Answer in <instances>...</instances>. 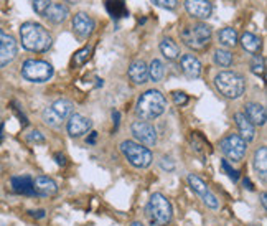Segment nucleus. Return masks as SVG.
I'll list each match as a JSON object with an SVG mask.
<instances>
[{"label": "nucleus", "mask_w": 267, "mask_h": 226, "mask_svg": "<svg viewBox=\"0 0 267 226\" xmlns=\"http://www.w3.org/2000/svg\"><path fill=\"white\" fill-rule=\"evenodd\" d=\"M221 167H223V170H225L228 173V177H230L233 182H238L239 180V172L236 169H233V167L230 165V162L225 159V160H221Z\"/></svg>", "instance_id": "obj_33"}, {"label": "nucleus", "mask_w": 267, "mask_h": 226, "mask_svg": "<svg viewBox=\"0 0 267 226\" xmlns=\"http://www.w3.org/2000/svg\"><path fill=\"white\" fill-rule=\"evenodd\" d=\"M239 42H241V47L244 48V51L252 53V55L259 53L260 48H262V42H260V38L256 36L254 33H249V31H246V33L241 35Z\"/></svg>", "instance_id": "obj_22"}, {"label": "nucleus", "mask_w": 267, "mask_h": 226, "mask_svg": "<svg viewBox=\"0 0 267 226\" xmlns=\"http://www.w3.org/2000/svg\"><path fill=\"white\" fill-rule=\"evenodd\" d=\"M180 64H182L183 74H185L187 78L196 80L201 76V63L195 55H183L180 60Z\"/></svg>", "instance_id": "obj_15"}, {"label": "nucleus", "mask_w": 267, "mask_h": 226, "mask_svg": "<svg viewBox=\"0 0 267 226\" xmlns=\"http://www.w3.org/2000/svg\"><path fill=\"white\" fill-rule=\"evenodd\" d=\"M182 42L187 45L188 48L192 50H203L208 47V43L211 42L213 36V30L209 25L206 23H195V25H188L182 30Z\"/></svg>", "instance_id": "obj_4"}, {"label": "nucleus", "mask_w": 267, "mask_h": 226, "mask_svg": "<svg viewBox=\"0 0 267 226\" xmlns=\"http://www.w3.org/2000/svg\"><path fill=\"white\" fill-rule=\"evenodd\" d=\"M27 140L31 144H43L45 142V135L40 131H31L27 134Z\"/></svg>", "instance_id": "obj_36"}, {"label": "nucleus", "mask_w": 267, "mask_h": 226, "mask_svg": "<svg viewBox=\"0 0 267 226\" xmlns=\"http://www.w3.org/2000/svg\"><path fill=\"white\" fill-rule=\"evenodd\" d=\"M234 121H236V126L239 129V134L246 142H251L254 137H256V129L251 124L247 118L244 116V112H236L234 114Z\"/></svg>", "instance_id": "obj_21"}, {"label": "nucleus", "mask_w": 267, "mask_h": 226, "mask_svg": "<svg viewBox=\"0 0 267 226\" xmlns=\"http://www.w3.org/2000/svg\"><path fill=\"white\" fill-rule=\"evenodd\" d=\"M265 193H260V203H262V206H264V208H265V206H267V202H265Z\"/></svg>", "instance_id": "obj_44"}, {"label": "nucleus", "mask_w": 267, "mask_h": 226, "mask_svg": "<svg viewBox=\"0 0 267 226\" xmlns=\"http://www.w3.org/2000/svg\"><path fill=\"white\" fill-rule=\"evenodd\" d=\"M243 185H244V189H247L249 192L254 190V186H252V183H251V180H249V178H244V180H243Z\"/></svg>", "instance_id": "obj_42"}, {"label": "nucleus", "mask_w": 267, "mask_h": 226, "mask_svg": "<svg viewBox=\"0 0 267 226\" xmlns=\"http://www.w3.org/2000/svg\"><path fill=\"white\" fill-rule=\"evenodd\" d=\"M73 102L68 99H58L55 101L52 106H48L43 111V122L50 127H60L63 121L69 119V116L73 114Z\"/></svg>", "instance_id": "obj_7"}, {"label": "nucleus", "mask_w": 267, "mask_h": 226, "mask_svg": "<svg viewBox=\"0 0 267 226\" xmlns=\"http://www.w3.org/2000/svg\"><path fill=\"white\" fill-rule=\"evenodd\" d=\"M12 183V190L18 195H35L33 192V180L28 175H20V177H14L10 180Z\"/></svg>", "instance_id": "obj_20"}, {"label": "nucleus", "mask_w": 267, "mask_h": 226, "mask_svg": "<svg viewBox=\"0 0 267 226\" xmlns=\"http://www.w3.org/2000/svg\"><path fill=\"white\" fill-rule=\"evenodd\" d=\"M163 74H165L163 63L160 60H154V61H152L150 66H149V78L154 81V83H158V81L163 78Z\"/></svg>", "instance_id": "obj_28"}, {"label": "nucleus", "mask_w": 267, "mask_h": 226, "mask_svg": "<svg viewBox=\"0 0 267 226\" xmlns=\"http://www.w3.org/2000/svg\"><path fill=\"white\" fill-rule=\"evenodd\" d=\"M120 152H122V156L129 160V164L136 167V169H147V167H150L152 160H154L150 148L137 144V142H134V140L120 142Z\"/></svg>", "instance_id": "obj_5"}, {"label": "nucleus", "mask_w": 267, "mask_h": 226, "mask_svg": "<svg viewBox=\"0 0 267 226\" xmlns=\"http://www.w3.org/2000/svg\"><path fill=\"white\" fill-rule=\"evenodd\" d=\"M145 211H147V216L152 223L162 224V226L168 224L171 221V215H173L170 202L167 200V197L162 195V193H154V195L150 197Z\"/></svg>", "instance_id": "obj_6"}, {"label": "nucleus", "mask_w": 267, "mask_h": 226, "mask_svg": "<svg viewBox=\"0 0 267 226\" xmlns=\"http://www.w3.org/2000/svg\"><path fill=\"white\" fill-rule=\"evenodd\" d=\"M91 53H93V48L91 47H82L81 50H78L74 53V64L76 66H82L89 58H91Z\"/></svg>", "instance_id": "obj_31"}, {"label": "nucleus", "mask_w": 267, "mask_h": 226, "mask_svg": "<svg viewBox=\"0 0 267 226\" xmlns=\"http://www.w3.org/2000/svg\"><path fill=\"white\" fill-rule=\"evenodd\" d=\"M244 116L252 126H264L267 119L265 107L262 104H257V102H247Z\"/></svg>", "instance_id": "obj_17"}, {"label": "nucleus", "mask_w": 267, "mask_h": 226, "mask_svg": "<svg viewBox=\"0 0 267 226\" xmlns=\"http://www.w3.org/2000/svg\"><path fill=\"white\" fill-rule=\"evenodd\" d=\"M112 119H114V131H117V127H119V119H120V114L119 111H112Z\"/></svg>", "instance_id": "obj_41"}, {"label": "nucleus", "mask_w": 267, "mask_h": 226, "mask_svg": "<svg viewBox=\"0 0 267 226\" xmlns=\"http://www.w3.org/2000/svg\"><path fill=\"white\" fill-rule=\"evenodd\" d=\"M171 98H173V102L176 106H185L188 102V96L183 91H175L173 94H171Z\"/></svg>", "instance_id": "obj_37"}, {"label": "nucleus", "mask_w": 267, "mask_h": 226, "mask_svg": "<svg viewBox=\"0 0 267 226\" xmlns=\"http://www.w3.org/2000/svg\"><path fill=\"white\" fill-rule=\"evenodd\" d=\"M160 167L167 172H173L175 170V162L170 157H162L160 159Z\"/></svg>", "instance_id": "obj_38"}, {"label": "nucleus", "mask_w": 267, "mask_h": 226, "mask_svg": "<svg viewBox=\"0 0 267 226\" xmlns=\"http://www.w3.org/2000/svg\"><path fill=\"white\" fill-rule=\"evenodd\" d=\"M0 226H2V224H0Z\"/></svg>", "instance_id": "obj_47"}, {"label": "nucleus", "mask_w": 267, "mask_h": 226, "mask_svg": "<svg viewBox=\"0 0 267 226\" xmlns=\"http://www.w3.org/2000/svg\"><path fill=\"white\" fill-rule=\"evenodd\" d=\"M93 127V122L91 119L84 118L81 114H71L69 116V121H68V132L71 137H81V135L87 134L91 131Z\"/></svg>", "instance_id": "obj_13"}, {"label": "nucleus", "mask_w": 267, "mask_h": 226, "mask_svg": "<svg viewBox=\"0 0 267 226\" xmlns=\"http://www.w3.org/2000/svg\"><path fill=\"white\" fill-rule=\"evenodd\" d=\"M152 2H154L157 7H162L167 10H175L178 0H152Z\"/></svg>", "instance_id": "obj_35"}, {"label": "nucleus", "mask_w": 267, "mask_h": 226, "mask_svg": "<svg viewBox=\"0 0 267 226\" xmlns=\"http://www.w3.org/2000/svg\"><path fill=\"white\" fill-rule=\"evenodd\" d=\"M185 9L190 15L198 20H206L213 12L209 0H185Z\"/></svg>", "instance_id": "obj_14"}, {"label": "nucleus", "mask_w": 267, "mask_h": 226, "mask_svg": "<svg viewBox=\"0 0 267 226\" xmlns=\"http://www.w3.org/2000/svg\"><path fill=\"white\" fill-rule=\"evenodd\" d=\"M219 147L228 159L233 160V162H239V160H243L246 156L247 142L238 134H230L221 140Z\"/></svg>", "instance_id": "obj_9"}, {"label": "nucleus", "mask_w": 267, "mask_h": 226, "mask_svg": "<svg viewBox=\"0 0 267 226\" xmlns=\"http://www.w3.org/2000/svg\"><path fill=\"white\" fill-rule=\"evenodd\" d=\"M96 139H98V132H91V135H89V137L86 139V142H87V144H94V142H96Z\"/></svg>", "instance_id": "obj_43"}, {"label": "nucleus", "mask_w": 267, "mask_h": 226, "mask_svg": "<svg viewBox=\"0 0 267 226\" xmlns=\"http://www.w3.org/2000/svg\"><path fill=\"white\" fill-rule=\"evenodd\" d=\"M129 78L134 85H145L149 80V66L142 60H136L129 66Z\"/></svg>", "instance_id": "obj_16"}, {"label": "nucleus", "mask_w": 267, "mask_h": 226, "mask_svg": "<svg viewBox=\"0 0 267 226\" xmlns=\"http://www.w3.org/2000/svg\"><path fill=\"white\" fill-rule=\"evenodd\" d=\"M31 5H33V10L36 12L38 15L45 17L47 10L50 9V5H52V0H33Z\"/></svg>", "instance_id": "obj_32"}, {"label": "nucleus", "mask_w": 267, "mask_h": 226, "mask_svg": "<svg viewBox=\"0 0 267 226\" xmlns=\"http://www.w3.org/2000/svg\"><path fill=\"white\" fill-rule=\"evenodd\" d=\"M160 51H162V55L170 61L180 58V48H178V45L171 40V38H163V40L160 42Z\"/></svg>", "instance_id": "obj_25"}, {"label": "nucleus", "mask_w": 267, "mask_h": 226, "mask_svg": "<svg viewBox=\"0 0 267 226\" xmlns=\"http://www.w3.org/2000/svg\"><path fill=\"white\" fill-rule=\"evenodd\" d=\"M254 169H256L257 175H260V178L265 182V178H267V148L264 145L259 147L256 154H254Z\"/></svg>", "instance_id": "obj_23"}, {"label": "nucleus", "mask_w": 267, "mask_h": 226, "mask_svg": "<svg viewBox=\"0 0 267 226\" xmlns=\"http://www.w3.org/2000/svg\"><path fill=\"white\" fill-rule=\"evenodd\" d=\"M4 124H0V144H2V140H4Z\"/></svg>", "instance_id": "obj_45"}, {"label": "nucleus", "mask_w": 267, "mask_h": 226, "mask_svg": "<svg viewBox=\"0 0 267 226\" xmlns=\"http://www.w3.org/2000/svg\"><path fill=\"white\" fill-rule=\"evenodd\" d=\"M20 40L25 50L33 53H45L52 48L53 38L48 33V30L40 23L27 22L20 27Z\"/></svg>", "instance_id": "obj_1"}, {"label": "nucleus", "mask_w": 267, "mask_h": 226, "mask_svg": "<svg viewBox=\"0 0 267 226\" xmlns=\"http://www.w3.org/2000/svg\"><path fill=\"white\" fill-rule=\"evenodd\" d=\"M55 73L53 66L43 60H27L22 66V76L30 83H47Z\"/></svg>", "instance_id": "obj_8"}, {"label": "nucleus", "mask_w": 267, "mask_h": 226, "mask_svg": "<svg viewBox=\"0 0 267 226\" xmlns=\"http://www.w3.org/2000/svg\"><path fill=\"white\" fill-rule=\"evenodd\" d=\"M214 63L219 64L221 68H230L233 64V55L228 50H216L214 51Z\"/></svg>", "instance_id": "obj_29"}, {"label": "nucleus", "mask_w": 267, "mask_h": 226, "mask_svg": "<svg viewBox=\"0 0 267 226\" xmlns=\"http://www.w3.org/2000/svg\"><path fill=\"white\" fill-rule=\"evenodd\" d=\"M28 213H30V216H33V218H36V219H41V218L47 216L45 210H31V211H28Z\"/></svg>", "instance_id": "obj_39"}, {"label": "nucleus", "mask_w": 267, "mask_h": 226, "mask_svg": "<svg viewBox=\"0 0 267 226\" xmlns=\"http://www.w3.org/2000/svg\"><path fill=\"white\" fill-rule=\"evenodd\" d=\"M106 10L112 18H122L125 15H129V10H127L124 0H107Z\"/></svg>", "instance_id": "obj_24"}, {"label": "nucleus", "mask_w": 267, "mask_h": 226, "mask_svg": "<svg viewBox=\"0 0 267 226\" xmlns=\"http://www.w3.org/2000/svg\"><path fill=\"white\" fill-rule=\"evenodd\" d=\"M203 198V202H205V205L206 206H209V208H213V210H216L219 206V202H218V198H216L211 192H208L206 195H203L201 197Z\"/></svg>", "instance_id": "obj_34"}, {"label": "nucleus", "mask_w": 267, "mask_h": 226, "mask_svg": "<svg viewBox=\"0 0 267 226\" xmlns=\"http://www.w3.org/2000/svg\"><path fill=\"white\" fill-rule=\"evenodd\" d=\"M214 86L228 99H239L244 94L246 81L234 71H223L214 76Z\"/></svg>", "instance_id": "obj_3"}, {"label": "nucleus", "mask_w": 267, "mask_h": 226, "mask_svg": "<svg viewBox=\"0 0 267 226\" xmlns=\"http://www.w3.org/2000/svg\"><path fill=\"white\" fill-rule=\"evenodd\" d=\"M130 226H144V224H142L141 221H134V223H132Z\"/></svg>", "instance_id": "obj_46"}, {"label": "nucleus", "mask_w": 267, "mask_h": 226, "mask_svg": "<svg viewBox=\"0 0 267 226\" xmlns=\"http://www.w3.org/2000/svg\"><path fill=\"white\" fill-rule=\"evenodd\" d=\"M165 109H167V99H165V96L160 91H157V89H149V91L141 94V98L137 101L136 111L141 116V119L152 121L160 118L165 112Z\"/></svg>", "instance_id": "obj_2"}, {"label": "nucleus", "mask_w": 267, "mask_h": 226, "mask_svg": "<svg viewBox=\"0 0 267 226\" xmlns=\"http://www.w3.org/2000/svg\"><path fill=\"white\" fill-rule=\"evenodd\" d=\"M45 17L48 18L50 22L58 25V23H63L69 17V7L66 4H52L50 5V9L47 10V14Z\"/></svg>", "instance_id": "obj_19"}, {"label": "nucleus", "mask_w": 267, "mask_h": 226, "mask_svg": "<svg viewBox=\"0 0 267 226\" xmlns=\"http://www.w3.org/2000/svg\"><path fill=\"white\" fill-rule=\"evenodd\" d=\"M55 162L56 164H58V165H66V157L65 156H63V154H60V152H56L55 154Z\"/></svg>", "instance_id": "obj_40"}, {"label": "nucleus", "mask_w": 267, "mask_h": 226, "mask_svg": "<svg viewBox=\"0 0 267 226\" xmlns=\"http://www.w3.org/2000/svg\"><path fill=\"white\" fill-rule=\"evenodd\" d=\"M218 40L219 43L223 45V47H226V48H233V47H236L238 42H239V38H238V31L231 28V27H226V28H223L219 33H218Z\"/></svg>", "instance_id": "obj_26"}, {"label": "nucleus", "mask_w": 267, "mask_h": 226, "mask_svg": "<svg viewBox=\"0 0 267 226\" xmlns=\"http://www.w3.org/2000/svg\"><path fill=\"white\" fill-rule=\"evenodd\" d=\"M33 192L40 197H53L58 192V185L50 177H36L33 180Z\"/></svg>", "instance_id": "obj_18"}, {"label": "nucleus", "mask_w": 267, "mask_h": 226, "mask_svg": "<svg viewBox=\"0 0 267 226\" xmlns=\"http://www.w3.org/2000/svg\"><path fill=\"white\" fill-rule=\"evenodd\" d=\"M94 28H96V22L93 20V17H89L84 12H79L73 18V30L74 33L81 38H89L93 35Z\"/></svg>", "instance_id": "obj_12"}, {"label": "nucleus", "mask_w": 267, "mask_h": 226, "mask_svg": "<svg viewBox=\"0 0 267 226\" xmlns=\"http://www.w3.org/2000/svg\"><path fill=\"white\" fill-rule=\"evenodd\" d=\"M188 185H190V189H192L196 195H200V197L206 195V193L209 192L208 185L203 182L198 175H193V173H190V175H188Z\"/></svg>", "instance_id": "obj_27"}, {"label": "nucleus", "mask_w": 267, "mask_h": 226, "mask_svg": "<svg viewBox=\"0 0 267 226\" xmlns=\"http://www.w3.org/2000/svg\"><path fill=\"white\" fill-rule=\"evenodd\" d=\"M251 71L256 76H260V78H264V71H265V60L264 56H254L252 61H251Z\"/></svg>", "instance_id": "obj_30"}, {"label": "nucleus", "mask_w": 267, "mask_h": 226, "mask_svg": "<svg viewBox=\"0 0 267 226\" xmlns=\"http://www.w3.org/2000/svg\"><path fill=\"white\" fill-rule=\"evenodd\" d=\"M130 131L141 144L154 147L157 144V131L154 129V126H150L149 122L145 121H136L130 126Z\"/></svg>", "instance_id": "obj_10"}, {"label": "nucleus", "mask_w": 267, "mask_h": 226, "mask_svg": "<svg viewBox=\"0 0 267 226\" xmlns=\"http://www.w3.org/2000/svg\"><path fill=\"white\" fill-rule=\"evenodd\" d=\"M17 42L15 38L5 33L4 30H0V68L7 66L9 63H12L17 56Z\"/></svg>", "instance_id": "obj_11"}]
</instances>
